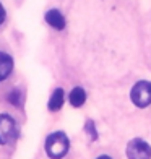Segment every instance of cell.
Segmentation results:
<instances>
[{
	"label": "cell",
	"instance_id": "6da1fadb",
	"mask_svg": "<svg viewBox=\"0 0 151 159\" xmlns=\"http://www.w3.org/2000/svg\"><path fill=\"white\" fill-rule=\"evenodd\" d=\"M68 136L63 132H54L46 140V153L50 159H62L68 153Z\"/></svg>",
	"mask_w": 151,
	"mask_h": 159
},
{
	"label": "cell",
	"instance_id": "7a4b0ae2",
	"mask_svg": "<svg viewBox=\"0 0 151 159\" xmlns=\"http://www.w3.org/2000/svg\"><path fill=\"white\" fill-rule=\"evenodd\" d=\"M130 99L140 109L148 107L151 104V83L149 81H138L130 91Z\"/></svg>",
	"mask_w": 151,
	"mask_h": 159
},
{
	"label": "cell",
	"instance_id": "3957f363",
	"mask_svg": "<svg viewBox=\"0 0 151 159\" xmlns=\"http://www.w3.org/2000/svg\"><path fill=\"white\" fill-rule=\"evenodd\" d=\"M18 136L16 122L8 114H0V144H8Z\"/></svg>",
	"mask_w": 151,
	"mask_h": 159
},
{
	"label": "cell",
	"instance_id": "277c9868",
	"mask_svg": "<svg viewBox=\"0 0 151 159\" xmlns=\"http://www.w3.org/2000/svg\"><path fill=\"white\" fill-rule=\"evenodd\" d=\"M128 159H151V146L141 138H133L127 144Z\"/></svg>",
	"mask_w": 151,
	"mask_h": 159
},
{
	"label": "cell",
	"instance_id": "5b68a950",
	"mask_svg": "<svg viewBox=\"0 0 151 159\" xmlns=\"http://www.w3.org/2000/svg\"><path fill=\"white\" fill-rule=\"evenodd\" d=\"M46 21H47L49 26H52L54 30H57V31H60V30L65 28V18H63L62 13L59 10H55V8L49 10L46 13Z\"/></svg>",
	"mask_w": 151,
	"mask_h": 159
},
{
	"label": "cell",
	"instance_id": "8992f818",
	"mask_svg": "<svg viewBox=\"0 0 151 159\" xmlns=\"http://www.w3.org/2000/svg\"><path fill=\"white\" fill-rule=\"evenodd\" d=\"M11 70H13V59L8 54L0 52V81H3L8 76Z\"/></svg>",
	"mask_w": 151,
	"mask_h": 159
},
{
	"label": "cell",
	"instance_id": "52a82bcc",
	"mask_svg": "<svg viewBox=\"0 0 151 159\" xmlns=\"http://www.w3.org/2000/svg\"><path fill=\"white\" fill-rule=\"evenodd\" d=\"M86 101V91L83 88H80V86H76V88H73L70 91L68 94V102L73 106V107H81L85 104Z\"/></svg>",
	"mask_w": 151,
	"mask_h": 159
},
{
	"label": "cell",
	"instance_id": "ba28073f",
	"mask_svg": "<svg viewBox=\"0 0 151 159\" xmlns=\"http://www.w3.org/2000/svg\"><path fill=\"white\" fill-rule=\"evenodd\" d=\"M63 98H65V94H63V89H62V88H57V89L52 93L50 99H49V104H47L49 111H50V112L59 111L60 107H62V104H63Z\"/></svg>",
	"mask_w": 151,
	"mask_h": 159
},
{
	"label": "cell",
	"instance_id": "9c48e42d",
	"mask_svg": "<svg viewBox=\"0 0 151 159\" xmlns=\"http://www.w3.org/2000/svg\"><path fill=\"white\" fill-rule=\"evenodd\" d=\"M85 132L89 135V140H91V141H94V140L98 138V132H96V127H94V122H93V120H88V122H86Z\"/></svg>",
	"mask_w": 151,
	"mask_h": 159
},
{
	"label": "cell",
	"instance_id": "30bf717a",
	"mask_svg": "<svg viewBox=\"0 0 151 159\" xmlns=\"http://www.w3.org/2000/svg\"><path fill=\"white\" fill-rule=\"evenodd\" d=\"M8 101H10L13 106H18V104H20V101H21V98H20V91H18V89H13V91L10 93V96H8Z\"/></svg>",
	"mask_w": 151,
	"mask_h": 159
},
{
	"label": "cell",
	"instance_id": "8fae6325",
	"mask_svg": "<svg viewBox=\"0 0 151 159\" xmlns=\"http://www.w3.org/2000/svg\"><path fill=\"white\" fill-rule=\"evenodd\" d=\"M5 21V8L2 7V3H0V25H2Z\"/></svg>",
	"mask_w": 151,
	"mask_h": 159
},
{
	"label": "cell",
	"instance_id": "7c38bea8",
	"mask_svg": "<svg viewBox=\"0 0 151 159\" xmlns=\"http://www.w3.org/2000/svg\"><path fill=\"white\" fill-rule=\"evenodd\" d=\"M98 159H112L111 156H107V154H103V156H99Z\"/></svg>",
	"mask_w": 151,
	"mask_h": 159
}]
</instances>
